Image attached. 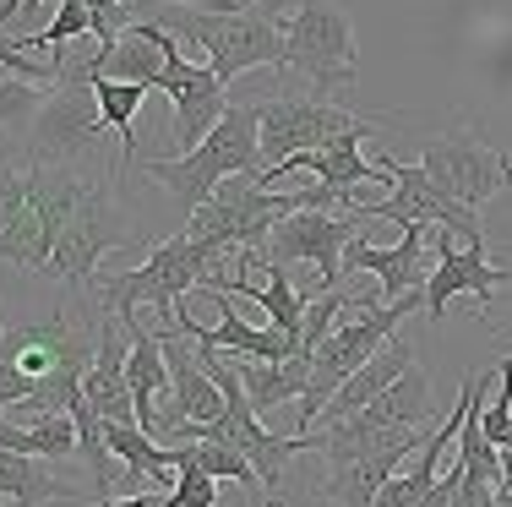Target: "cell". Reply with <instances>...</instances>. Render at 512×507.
<instances>
[{
	"label": "cell",
	"mask_w": 512,
	"mask_h": 507,
	"mask_svg": "<svg viewBox=\"0 0 512 507\" xmlns=\"http://www.w3.org/2000/svg\"><path fill=\"white\" fill-rule=\"evenodd\" d=\"M28 169V197L39 208L44 229L55 240L50 268L66 284L93 289L104 251L131 246V224L115 208V175H82V164H22Z\"/></svg>",
	"instance_id": "1"
},
{
	"label": "cell",
	"mask_w": 512,
	"mask_h": 507,
	"mask_svg": "<svg viewBox=\"0 0 512 507\" xmlns=\"http://www.w3.org/2000/svg\"><path fill=\"white\" fill-rule=\"evenodd\" d=\"M218 251L197 246V240L180 229V235L158 240L153 257L131 273H104L93 279V300L109 311V317H137V306H153L158 317V333H180V322L191 317L186 311V295H207V289H229L235 273L218 268Z\"/></svg>",
	"instance_id": "2"
},
{
	"label": "cell",
	"mask_w": 512,
	"mask_h": 507,
	"mask_svg": "<svg viewBox=\"0 0 512 507\" xmlns=\"http://www.w3.org/2000/svg\"><path fill=\"white\" fill-rule=\"evenodd\" d=\"M142 22H158L175 44L202 50V66H213L218 82H235L256 66H284V28H278L273 6L240 11V17H218L197 6H153Z\"/></svg>",
	"instance_id": "3"
},
{
	"label": "cell",
	"mask_w": 512,
	"mask_h": 507,
	"mask_svg": "<svg viewBox=\"0 0 512 507\" xmlns=\"http://www.w3.org/2000/svg\"><path fill=\"white\" fill-rule=\"evenodd\" d=\"M262 110L256 104H229V115L213 126V137L202 142L197 153H180V159H148V180L175 197L180 219L213 202V191L224 180L240 175H262Z\"/></svg>",
	"instance_id": "4"
},
{
	"label": "cell",
	"mask_w": 512,
	"mask_h": 507,
	"mask_svg": "<svg viewBox=\"0 0 512 507\" xmlns=\"http://www.w3.org/2000/svg\"><path fill=\"white\" fill-rule=\"evenodd\" d=\"M355 311L360 317L344 322V328H333L327 344L311 355V388H306V398H300V437H311V431L322 426V409L333 404V393L355 377L376 349L393 344L398 328H404V317L425 311V289H414V295H404V300H382V306H355Z\"/></svg>",
	"instance_id": "5"
},
{
	"label": "cell",
	"mask_w": 512,
	"mask_h": 507,
	"mask_svg": "<svg viewBox=\"0 0 512 507\" xmlns=\"http://www.w3.org/2000/svg\"><path fill=\"white\" fill-rule=\"evenodd\" d=\"M289 213H295V191H267L256 186V175H240L224 180L213 191V202H202L180 229L218 257H262L273 224L289 219Z\"/></svg>",
	"instance_id": "6"
},
{
	"label": "cell",
	"mask_w": 512,
	"mask_h": 507,
	"mask_svg": "<svg viewBox=\"0 0 512 507\" xmlns=\"http://www.w3.org/2000/svg\"><path fill=\"white\" fill-rule=\"evenodd\" d=\"M284 66L311 82V93L349 88L360 77V50H355V22L338 0H300L284 22Z\"/></svg>",
	"instance_id": "7"
},
{
	"label": "cell",
	"mask_w": 512,
	"mask_h": 507,
	"mask_svg": "<svg viewBox=\"0 0 512 507\" xmlns=\"http://www.w3.org/2000/svg\"><path fill=\"white\" fill-rule=\"evenodd\" d=\"M256 110H262V164L267 169L300 159V153H322V148H333L338 137L382 126V115L338 110L322 93H278V99H262Z\"/></svg>",
	"instance_id": "8"
},
{
	"label": "cell",
	"mask_w": 512,
	"mask_h": 507,
	"mask_svg": "<svg viewBox=\"0 0 512 507\" xmlns=\"http://www.w3.org/2000/svg\"><path fill=\"white\" fill-rule=\"evenodd\" d=\"M420 169L447 191V197H458L463 208H474V213L512 186V153H496L491 142H480L474 126H453V131H442V137H431L420 148Z\"/></svg>",
	"instance_id": "9"
},
{
	"label": "cell",
	"mask_w": 512,
	"mask_h": 507,
	"mask_svg": "<svg viewBox=\"0 0 512 507\" xmlns=\"http://www.w3.org/2000/svg\"><path fill=\"white\" fill-rule=\"evenodd\" d=\"M104 131L109 126L99 115V99H93V82H82L66 66L60 88H50V99H44V110L28 131V164H82L99 153Z\"/></svg>",
	"instance_id": "10"
},
{
	"label": "cell",
	"mask_w": 512,
	"mask_h": 507,
	"mask_svg": "<svg viewBox=\"0 0 512 507\" xmlns=\"http://www.w3.org/2000/svg\"><path fill=\"white\" fill-rule=\"evenodd\" d=\"M371 219L365 208L355 213H327V208H300L289 213V219L273 224V235H267L262 246V268H289V262H316L322 268V284L316 289H344L338 284V268H344V251L349 240H355V229Z\"/></svg>",
	"instance_id": "11"
},
{
	"label": "cell",
	"mask_w": 512,
	"mask_h": 507,
	"mask_svg": "<svg viewBox=\"0 0 512 507\" xmlns=\"http://www.w3.org/2000/svg\"><path fill=\"white\" fill-rule=\"evenodd\" d=\"M142 28L158 39V50H164V71H158L153 88L169 93V104H175V148L180 153H197L207 137H213V126L229 115L224 104V82L213 77V66H197V60L180 55V44L169 39L158 22H142Z\"/></svg>",
	"instance_id": "12"
},
{
	"label": "cell",
	"mask_w": 512,
	"mask_h": 507,
	"mask_svg": "<svg viewBox=\"0 0 512 507\" xmlns=\"http://www.w3.org/2000/svg\"><path fill=\"white\" fill-rule=\"evenodd\" d=\"M376 164H382V175L393 180V191L387 197H376L371 208V219H393V224H436V229H447V235H458L463 246H480L485 240V229H480V213L474 208H463L458 197H447L442 186H436L431 175H425L420 164H404V159H387V153H376Z\"/></svg>",
	"instance_id": "13"
},
{
	"label": "cell",
	"mask_w": 512,
	"mask_h": 507,
	"mask_svg": "<svg viewBox=\"0 0 512 507\" xmlns=\"http://www.w3.org/2000/svg\"><path fill=\"white\" fill-rule=\"evenodd\" d=\"M431 251H436V268H431V279H425V317L431 322H442V311L453 306L458 295H474L480 306H491L496 289L512 284V273L485 257V240L480 246H458V235L436 229Z\"/></svg>",
	"instance_id": "14"
},
{
	"label": "cell",
	"mask_w": 512,
	"mask_h": 507,
	"mask_svg": "<svg viewBox=\"0 0 512 507\" xmlns=\"http://www.w3.org/2000/svg\"><path fill=\"white\" fill-rule=\"evenodd\" d=\"M126 355H131V322L104 311L99 349H93V366H88V377H82V398H88V409L99 415V426H137Z\"/></svg>",
	"instance_id": "15"
},
{
	"label": "cell",
	"mask_w": 512,
	"mask_h": 507,
	"mask_svg": "<svg viewBox=\"0 0 512 507\" xmlns=\"http://www.w3.org/2000/svg\"><path fill=\"white\" fill-rule=\"evenodd\" d=\"M425 224H398V246H371V240H349L344 251V268L355 273H371L376 284V300H404L414 289H425Z\"/></svg>",
	"instance_id": "16"
},
{
	"label": "cell",
	"mask_w": 512,
	"mask_h": 507,
	"mask_svg": "<svg viewBox=\"0 0 512 507\" xmlns=\"http://www.w3.org/2000/svg\"><path fill=\"white\" fill-rule=\"evenodd\" d=\"M207 295L218 300V328H202V322H197L191 344H202V349H240L246 360H295V355H306V344H300L295 333L251 328V322H240V311L229 306L224 289H207Z\"/></svg>",
	"instance_id": "17"
},
{
	"label": "cell",
	"mask_w": 512,
	"mask_h": 507,
	"mask_svg": "<svg viewBox=\"0 0 512 507\" xmlns=\"http://www.w3.org/2000/svg\"><path fill=\"white\" fill-rule=\"evenodd\" d=\"M414 366H420V360H414V344H409V338H393V344H387V349H376V355L365 360V366L355 371V377H349L344 388L333 393V404L322 409V420L333 426V420L360 415V409L371 404V398H382V393L393 388V382L404 377V371H414Z\"/></svg>",
	"instance_id": "18"
},
{
	"label": "cell",
	"mask_w": 512,
	"mask_h": 507,
	"mask_svg": "<svg viewBox=\"0 0 512 507\" xmlns=\"http://www.w3.org/2000/svg\"><path fill=\"white\" fill-rule=\"evenodd\" d=\"M404 453H376V458H355V464H333L322 480V497L333 507H376L387 491V480L398 475Z\"/></svg>",
	"instance_id": "19"
},
{
	"label": "cell",
	"mask_w": 512,
	"mask_h": 507,
	"mask_svg": "<svg viewBox=\"0 0 512 507\" xmlns=\"http://www.w3.org/2000/svg\"><path fill=\"white\" fill-rule=\"evenodd\" d=\"M93 82V99H99V115L104 126L120 137V159H115V186H120V169H126L131 159H137V110L142 99H148V82H115V77H82Z\"/></svg>",
	"instance_id": "20"
},
{
	"label": "cell",
	"mask_w": 512,
	"mask_h": 507,
	"mask_svg": "<svg viewBox=\"0 0 512 507\" xmlns=\"http://www.w3.org/2000/svg\"><path fill=\"white\" fill-rule=\"evenodd\" d=\"M240 382H246V398L256 415L278 409L284 398H306L311 388V355H295V360H251L240 366Z\"/></svg>",
	"instance_id": "21"
},
{
	"label": "cell",
	"mask_w": 512,
	"mask_h": 507,
	"mask_svg": "<svg viewBox=\"0 0 512 507\" xmlns=\"http://www.w3.org/2000/svg\"><path fill=\"white\" fill-rule=\"evenodd\" d=\"M360 415L371 420V426H387V431H398V426H425V420H431V377H425L420 366L404 371V377H398L382 398H371Z\"/></svg>",
	"instance_id": "22"
},
{
	"label": "cell",
	"mask_w": 512,
	"mask_h": 507,
	"mask_svg": "<svg viewBox=\"0 0 512 507\" xmlns=\"http://www.w3.org/2000/svg\"><path fill=\"white\" fill-rule=\"evenodd\" d=\"M44 99H50V88H39V82H22V77H11V71H0V131H11V137L33 131V120H39Z\"/></svg>",
	"instance_id": "23"
},
{
	"label": "cell",
	"mask_w": 512,
	"mask_h": 507,
	"mask_svg": "<svg viewBox=\"0 0 512 507\" xmlns=\"http://www.w3.org/2000/svg\"><path fill=\"white\" fill-rule=\"evenodd\" d=\"M0 71H11V77H22V82H39V88H60V77H66V66L60 60H33V44H28V33H6L0 28Z\"/></svg>",
	"instance_id": "24"
},
{
	"label": "cell",
	"mask_w": 512,
	"mask_h": 507,
	"mask_svg": "<svg viewBox=\"0 0 512 507\" xmlns=\"http://www.w3.org/2000/svg\"><path fill=\"white\" fill-rule=\"evenodd\" d=\"M191 464L213 480H235V486H262V475L251 469V458L229 442H191Z\"/></svg>",
	"instance_id": "25"
},
{
	"label": "cell",
	"mask_w": 512,
	"mask_h": 507,
	"mask_svg": "<svg viewBox=\"0 0 512 507\" xmlns=\"http://www.w3.org/2000/svg\"><path fill=\"white\" fill-rule=\"evenodd\" d=\"M28 208H33V197H28V169H17V164H11V153L0 148V235H6V229L17 224Z\"/></svg>",
	"instance_id": "26"
},
{
	"label": "cell",
	"mask_w": 512,
	"mask_h": 507,
	"mask_svg": "<svg viewBox=\"0 0 512 507\" xmlns=\"http://www.w3.org/2000/svg\"><path fill=\"white\" fill-rule=\"evenodd\" d=\"M175 507H218V480L202 475L197 464H186L175 475Z\"/></svg>",
	"instance_id": "27"
},
{
	"label": "cell",
	"mask_w": 512,
	"mask_h": 507,
	"mask_svg": "<svg viewBox=\"0 0 512 507\" xmlns=\"http://www.w3.org/2000/svg\"><path fill=\"white\" fill-rule=\"evenodd\" d=\"M33 377H22V366L11 360V349L0 344V415H6L11 404H33Z\"/></svg>",
	"instance_id": "28"
},
{
	"label": "cell",
	"mask_w": 512,
	"mask_h": 507,
	"mask_svg": "<svg viewBox=\"0 0 512 507\" xmlns=\"http://www.w3.org/2000/svg\"><path fill=\"white\" fill-rule=\"evenodd\" d=\"M104 507H175V486L169 491H142V497H120V502H104Z\"/></svg>",
	"instance_id": "29"
},
{
	"label": "cell",
	"mask_w": 512,
	"mask_h": 507,
	"mask_svg": "<svg viewBox=\"0 0 512 507\" xmlns=\"http://www.w3.org/2000/svg\"><path fill=\"white\" fill-rule=\"evenodd\" d=\"M39 6H50V0H28V11H39ZM55 6H60V0H55Z\"/></svg>",
	"instance_id": "30"
},
{
	"label": "cell",
	"mask_w": 512,
	"mask_h": 507,
	"mask_svg": "<svg viewBox=\"0 0 512 507\" xmlns=\"http://www.w3.org/2000/svg\"><path fill=\"white\" fill-rule=\"evenodd\" d=\"M262 507H284V502H278V497H273V502H262Z\"/></svg>",
	"instance_id": "31"
},
{
	"label": "cell",
	"mask_w": 512,
	"mask_h": 507,
	"mask_svg": "<svg viewBox=\"0 0 512 507\" xmlns=\"http://www.w3.org/2000/svg\"><path fill=\"white\" fill-rule=\"evenodd\" d=\"M0 333H6V311H0Z\"/></svg>",
	"instance_id": "32"
},
{
	"label": "cell",
	"mask_w": 512,
	"mask_h": 507,
	"mask_svg": "<svg viewBox=\"0 0 512 507\" xmlns=\"http://www.w3.org/2000/svg\"><path fill=\"white\" fill-rule=\"evenodd\" d=\"M496 507H502V502H496Z\"/></svg>",
	"instance_id": "33"
}]
</instances>
